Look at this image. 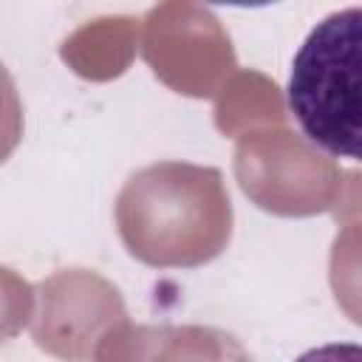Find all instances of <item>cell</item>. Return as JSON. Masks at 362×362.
<instances>
[{
  "label": "cell",
  "mask_w": 362,
  "mask_h": 362,
  "mask_svg": "<svg viewBox=\"0 0 362 362\" xmlns=\"http://www.w3.org/2000/svg\"><path fill=\"white\" fill-rule=\"evenodd\" d=\"M288 110L311 144L334 158L359 161L362 141V8L322 17L294 54Z\"/></svg>",
  "instance_id": "obj_1"
},
{
  "label": "cell",
  "mask_w": 362,
  "mask_h": 362,
  "mask_svg": "<svg viewBox=\"0 0 362 362\" xmlns=\"http://www.w3.org/2000/svg\"><path fill=\"white\" fill-rule=\"evenodd\" d=\"M294 362H362V348L359 342H325L308 348Z\"/></svg>",
  "instance_id": "obj_2"
}]
</instances>
